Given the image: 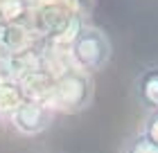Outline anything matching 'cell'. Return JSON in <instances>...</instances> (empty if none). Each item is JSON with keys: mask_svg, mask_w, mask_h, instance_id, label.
Segmentation results:
<instances>
[{"mask_svg": "<svg viewBox=\"0 0 158 153\" xmlns=\"http://www.w3.org/2000/svg\"><path fill=\"white\" fill-rule=\"evenodd\" d=\"M140 133L145 135L152 144H156V147H158V111L147 113L145 122H142V131H140Z\"/></svg>", "mask_w": 158, "mask_h": 153, "instance_id": "8992f818", "label": "cell"}, {"mask_svg": "<svg viewBox=\"0 0 158 153\" xmlns=\"http://www.w3.org/2000/svg\"><path fill=\"white\" fill-rule=\"evenodd\" d=\"M133 99L145 113L158 111V63H149L133 77Z\"/></svg>", "mask_w": 158, "mask_h": 153, "instance_id": "277c9868", "label": "cell"}, {"mask_svg": "<svg viewBox=\"0 0 158 153\" xmlns=\"http://www.w3.org/2000/svg\"><path fill=\"white\" fill-rule=\"evenodd\" d=\"M120 153H158V147H156V144H152V142H149L147 137L138 131V133L129 135L127 140H124Z\"/></svg>", "mask_w": 158, "mask_h": 153, "instance_id": "5b68a950", "label": "cell"}, {"mask_svg": "<svg viewBox=\"0 0 158 153\" xmlns=\"http://www.w3.org/2000/svg\"><path fill=\"white\" fill-rule=\"evenodd\" d=\"M111 41L104 34V30L93 25L79 27V32L75 34L73 43H70V56L77 68H81L86 72H95L102 70L111 59Z\"/></svg>", "mask_w": 158, "mask_h": 153, "instance_id": "6da1fadb", "label": "cell"}, {"mask_svg": "<svg viewBox=\"0 0 158 153\" xmlns=\"http://www.w3.org/2000/svg\"><path fill=\"white\" fill-rule=\"evenodd\" d=\"M11 126L23 135H39L52 124V111L39 101H20L9 113Z\"/></svg>", "mask_w": 158, "mask_h": 153, "instance_id": "3957f363", "label": "cell"}, {"mask_svg": "<svg viewBox=\"0 0 158 153\" xmlns=\"http://www.w3.org/2000/svg\"><path fill=\"white\" fill-rule=\"evenodd\" d=\"M90 79L81 74V72H68L66 77H61V81L56 83V104L66 111H81V108L88 106L90 101V95H93V88H90Z\"/></svg>", "mask_w": 158, "mask_h": 153, "instance_id": "7a4b0ae2", "label": "cell"}]
</instances>
